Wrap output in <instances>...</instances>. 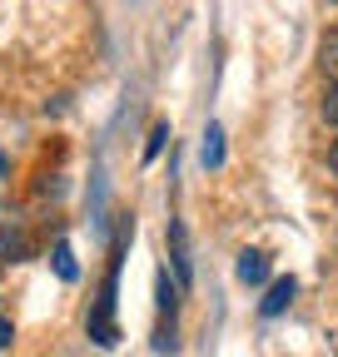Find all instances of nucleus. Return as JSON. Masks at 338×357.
I'll list each match as a JSON object with an SVG mask.
<instances>
[{
  "mask_svg": "<svg viewBox=\"0 0 338 357\" xmlns=\"http://www.w3.org/2000/svg\"><path fill=\"white\" fill-rule=\"evenodd\" d=\"M119 248H124V238L115 243V258H110V278H105V288H100V303H95V312H90V337H95L100 347H115V337H119V328H115V283H119Z\"/></svg>",
  "mask_w": 338,
  "mask_h": 357,
  "instance_id": "1",
  "label": "nucleus"
},
{
  "mask_svg": "<svg viewBox=\"0 0 338 357\" xmlns=\"http://www.w3.org/2000/svg\"><path fill=\"white\" fill-rule=\"evenodd\" d=\"M169 258H175L179 283H189V278H194V263H189V234H184L179 218H169Z\"/></svg>",
  "mask_w": 338,
  "mask_h": 357,
  "instance_id": "2",
  "label": "nucleus"
},
{
  "mask_svg": "<svg viewBox=\"0 0 338 357\" xmlns=\"http://www.w3.org/2000/svg\"><path fill=\"white\" fill-rule=\"evenodd\" d=\"M234 273H239V283L259 288V283L269 278V253H259V248H244V253H239V268H234Z\"/></svg>",
  "mask_w": 338,
  "mask_h": 357,
  "instance_id": "3",
  "label": "nucleus"
},
{
  "mask_svg": "<svg viewBox=\"0 0 338 357\" xmlns=\"http://www.w3.org/2000/svg\"><path fill=\"white\" fill-rule=\"evenodd\" d=\"M293 293H299V283H293V278H274L269 293H264V303H259V312H264V318H279V312L293 303Z\"/></svg>",
  "mask_w": 338,
  "mask_h": 357,
  "instance_id": "4",
  "label": "nucleus"
},
{
  "mask_svg": "<svg viewBox=\"0 0 338 357\" xmlns=\"http://www.w3.org/2000/svg\"><path fill=\"white\" fill-rule=\"evenodd\" d=\"M154 298H159V318H164V323H175V307H179V288L169 283V273H159V278H154Z\"/></svg>",
  "mask_w": 338,
  "mask_h": 357,
  "instance_id": "5",
  "label": "nucleus"
},
{
  "mask_svg": "<svg viewBox=\"0 0 338 357\" xmlns=\"http://www.w3.org/2000/svg\"><path fill=\"white\" fill-rule=\"evenodd\" d=\"M199 159H204V169H219V164H224V129H219V124L204 129V154H199Z\"/></svg>",
  "mask_w": 338,
  "mask_h": 357,
  "instance_id": "6",
  "label": "nucleus"
},
{
  "mask_svg": "<svg viewBox=\"0 0 338 357\" xmlns=\"http://www.w3.org/2000/svg\"><path fill=\"white\" fill-rule=\"evenodd\" d=\"M318 65H323L328 84H338V30H328V35H323V45H318Z\"/></svg>",
  "mask_w": 338,
  "mask_h": 357,
  "instance_id": "7",
  "label": "nucleus"
},
{
  "mask_svg": "<svg viewBox=\"0 0 338 357\" xmlns=\"http://www.w3.org/2000/svg\"><path fill=\"white\" fill-rule=\"evenodd\" d=\"M50 258H55V273H60L65 283H75V278H80V263H75L70 243H55V253H50Z\"/></svg>",
  "mask_w": 338,
  "mask_h": 357,
  "instance_id": "8",
  "label": "nucleus"
},
{
  "mask_svg": "<svg viewBox=\"0 0 338 357\" xmlns=\"http://www.w3.org/2000/svg\"><path fill=\"white\" fill-rule=\"evenodd\" d=\"M0 253H6V258H25V234L20 229H0Z\"/></svg>",
  "mask_w": 338,
  "mask_h": 357,
  "instance_id": "9",
  "label": "nucleus"
},
{
  "mask_svg": "<svg viewBox=\"0 0 338 357\" xmlns=\"http://www.w3.org/2000/svg\"><path fill=\"white\" fill-rule=\"evenodd\" d=\"M164 139H169V124H154V129H149V144H145V159H159Z\"/></svg>",
  "mask_w": 338,
  "mask_h": 357,
  "instance_id": "10",
  "label": "nucleus"
},
{
  "mask_svg": "<svg viewBox=\"0 0 338 357\" xmlns=\"http://www.w3.org/2000/svg\"><path fill=\"white\" fill-rule=\"evenodd\" d=\"M323 119L338 129V84H328V100H323Z\"/></svg>",
  "mask_w": 338,
  "mask_h": 357,
  "instance_id": "11",
  "label": "nucleus"
},
{
  "mask_svg": "<svg viewBox=\"0 0 338 357\" xmlns=\"http://www.w3.org/2000/svg\"><path fill=\"white\" fill-rule=\"evenodd\" d=\"M10 337H15V328H10L6 312H0V347H10Z\"/></svg>",
  "mask_w": 338,
  "mask_h": 357,
  "instance_id": "12",
  "label": "nucleus"
},
{
  "mask_svg": "<svg viewBox=\"0 0 338 357\" xmlns=\"http://www.w3.org/2000/svg\"><path fill=\"white\" fill-rule=\"evenodd\" d=\"M328 169L338 174V139H333V149H328Z\"/></svg>",
  "mask_w": 338,
  "mask_h": 357,
  "instance_id": "13",
  "label": "nucleus"
},
{
  "mask_svg": "<svg viewBox=\"0 0 338 357\" xmlns=\"http://www.w3.org/2000/svg\"><path fill=\"white\" fill-rule=\"evenodd\" d=\"M0 174H6V154H0Z\"/></svg>",
  "mask_w": 338,
  "mask_h": 357,
  "instance_id": "14",
  "label": "nucleus"
}]
</instances>
